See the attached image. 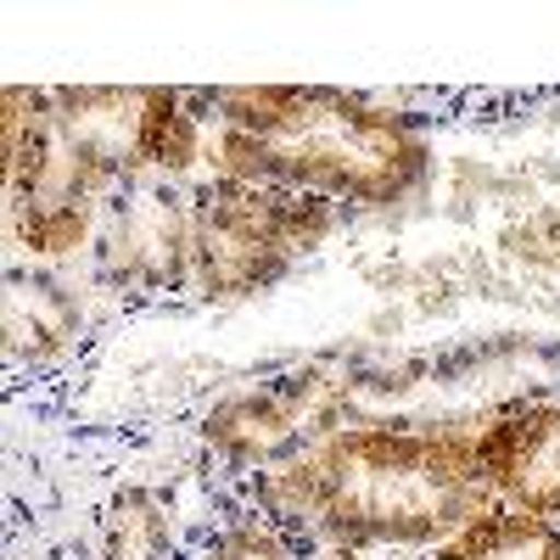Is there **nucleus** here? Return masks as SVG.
Segmentation results:
<instances>
[{"label":"nucleus","instance_id":"20e7f679","mask_svg":"<svg viewBox=\"0 0 560 560\" xmlns=\"http://www.w3.org/2000/svg\"><path fill=\"white\" fill-rule=\"evenodd\" d=\"M7 236L34 264L79 258L102 230L113 185L68 140L51 90L7 84Z\"/></svg>","mask_w":560,"mask_h":560},{"label":"nucleus","instance_id":"1a4fd4ad","mask_svg":"<svg viewBox=\"0 0 560 560\" xmlns=\"http://www.w3.org/2000/svg\"><path fill=\"white\" fill-rule=\"evenodd\" d=\"M0 331H7V353L18 364H51L62 359L79 337H84V308L73 298L68 280H57L51 269H7V319H0Z\"/></svg>","mask_w":560,"mask_h":560},{"label":"nucleus","instance_id":"9d476101","mask_svg":"<svg viewBox=\"0 0 560 560\" xmlns=\"http://www.w3.org/2000/svg\"><path fill=\"white\" fill-rule=\"evenodd\" d=\"M438 560H560V527L544 516L493 504L465 533L438 544Z\"/></svg>","mask_w":560,"mask_h":560},{"label":"nucleus","instance_id":"ddd939ff","mask_svg":"<svg viewBox=\"0 0 560 560\" xmlns=\"http://www.w3.org/2000/svg\"><path fill=\"white\" fill-rule=\"evenodd\" d=\"M319 560H359V555H353V549H325Z\"/></svg>","mask_w":560,"mask_h":560},{"label":"nucleus","instance_id":"0eeeda50","mask_svg":"<svg viewBox=\"0 0 560 560\" xmlns=\"http://www.w3.org/2000/svg\"><path fill=\"white\" fill-rule=\"evenodd\" d=\"M102 269L140 292L191 287V191L174 179L124 185L102 230Z\"/></svg>","mask_w":560,"mask_h":560},{"label":"nucleus","instance_id":"f03ea898","mask_svg":"<svg viewBox=\"0 0 560 560\" xmlns=\"http://www.w3.org/2000/svg\"><path fill=\"white\" fill-rule=\"evenodd\" d=\"M253 493L275 522L308 527L331 549L448 544L493 510L471 432L438 427H342L264 471Z\"/></svg>","mask_w":560,"mask_h":560},{"label":"nucleus","instance_id":"f257e3e1","mask_svg":"<svg viewBox=\"0 0 560 560\" xmlns=\"http://www.w3.org/2000/svg\"><path fill=\"white\" fill-rule=\"evenodd\" d=\"M202 163L213 179L280 185L337 208H393L432 168L427 129L331 84H219L197 96Z\"/></svg>","mask_w":560,"mask_h":560},{"label":"nucleus","instance_id":"7ed1b4c3","mask_svg":"<svg viewBox=\"0 0 560 560\" xmlns=\"http://www.w3.org/2000/svg\"><path fill=\"white\" fill-rule=\"evenodd\" d=\"M337 224L342 208L325 197L208 179L191 191V292L202 303H247L319 253Z\"/></svg>","mask_w":560,"mask_h":560},{"label":"nucleus","instance_id":"f8f14e48","mask_svg":"<svg viewBox=\"0 0 560 560\" xmlns=\"http://www.w3.org/2000/svg\"><path fill=\"white\" fill-rule=\"evenodd\" d=\"M202 560H298V555H292L287 538L275 533V522L242 516V522L219 527V533L202 544Z\"/></svg>","mask_w":560,"mask_h":560},{"label":"nucleus","instance_id":"9b49d317","mask_svg":"<svg viewBox=\"0 0 560 560\" xmlns=\"http://www.w3.org/2000/svg\"><path fill=\"white\" fill-rule=\"evenodd\" d=\"M102 560H174V522L152 488H118L102 516Z\"/></svg>","mask_w":560,"mask_h":560},{"label":"nucleus","instance_id":"423d86ee","mask_svg":"<svg viewBox=\"0 0 560 560\" xmlns=\"http://www.w3.org/2000/svg\"><path fill=\"white\" fill-rule=\"evenodd\" d=\"M337 432H342V393L325 376H314V370H292V376H275L264 387L230 393L202 420V443L224 465L258 471V477L319 448Z\"/></svg>","mask_w":560,"mask_h":560},{"label":"nucleus","instance_id":"6e6552de","mask_svg":"<svg viewBox=\"0 0 560 560\" xmlns=\"http://www.w3.org/2000/svg\"><path fill=\"white\" fill-rule=\"evenodd\" d=\"M493 504L522 516H560V404H522L471 432Z\"/></svg>","mask_w":560,"mask_h":560},{"label":"nucleus","instance_id":"39448f33","mask_svg":"<svg viewBox=\"0 0 560 560\" xmlns=\"http://www.w3.org/2000/svg\"><path fill=\"white\" fill-rule=\"evenodd\" d=\"M57 118L113 191L135 179H179L202 163L197 96L174 84H57Z\"/></svg>","mask_w":560,"mask_h":560}]
</instances>
